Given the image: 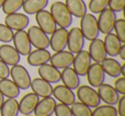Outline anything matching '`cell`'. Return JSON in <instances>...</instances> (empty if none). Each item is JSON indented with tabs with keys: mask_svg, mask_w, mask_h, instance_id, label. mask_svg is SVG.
<instances>
[{
	"mask_svg": "<svg viewBox=\"0 0 125 116\" xmlns=\"http://www.w3.org/2000/svg\"><path fill=\"white\" fill-rule=\"evenodd\" d=\"M51 14L54 19L56 25H59L62 29H67L73 23V15L68 11L64 2L55 1L51 6Z\"/></svg>",
	"mask_w": 125,
	"mask_h": 116,
	"instance_id": "cell-1",
	"label": "cell"
},
{
	"mask_svg": "<svg viewBox=\"0 0 125 116\" xmlns=\"http://www.w3.org/2000/svg\"><path fill=\"white\" fill-rule=\"evenodd\" d=\"M80 30L83 34L84 39L88 41H93L99 36V28H98L97 18L93 15V13H86L83 17L80 18Z\"/></svg>",
	"mask_w": 125,
	"mask_h": 116,
	"instance_id": "cell-2",
	"label": "cell"
},
{
	"mask_svg": "<svg viewBox=\"0 0 125 116\" xmlns=\"http://www.w3.org/2000/svg\"><path fill=\"white\" fill-rule=\"evenodd\" d=\"M10 75L12 81L18 86L20 90H28L31 86V77L29 71L22 65H14L10 69Z\"/></svg>",
	"mask_w": 125,
	"mask_h": 116,
	"instance_id": "cell-3",
	"label": "cell"
},
{
	"mask_svg": "<svg viewBox=\"0 0 125 116\" xmlns=\"http://www.w3.org/2000/svg\"><path fill=\"white\" fill-rule=\"evenodd\" d=\"M77 89V97L81 103L86 104L91 108H94L101 104V99L93 88L89 86H81L78 87Z\"/></svg>",
	"mask_w": 125,
	"mask_h": 116,
	"instance_id": "cell-4",
	"label": "cell"
},
{
	"mask_svg": "<svg viewBox=\"0 0 125 116\" xmlns=\"http://www.w3.org/2000/svg\"><path fill=\"white\" fill-rule=\"evenodd\" d=\"M26 33L31 45L36 47V49H47L50 47V37L39 26H31Z\"/></svg>",
	"mask_w": 125,
	"mask_h": 116,
	"instance_id": "cell-5",
	"label": "cell"
},
{
	"mask_svg": "<svg viewBox=\"0 0 125 116\" xmlns=\"http://www.w3.org/2000/svg\"><path fill=\"white\" fill-rule=\"evenodd\" d=\"M116 20V13L113 12L111 9L105 8L99 14V19H97L99 32L102 34H109L113 31L114 23Z\"/></svg>",
	"mask_w": 125,
	"mask_h": 116,
	"instance_id": "cell-6",
	"label": "cell"
},
{
	"mask_svg": "<svg viewBox=\"0 0 125 116\" xmlns=\"http://www.w3.org/2000/svg\"><path fill=\"white\" fill-rule=\"evenodd\" d=\"M84 39L83 34L81 33L80 28H73L68 32V39H67V47L69 52L73 54H77L84 47Z\"/></svg>",
	"mask_w": 125,
	"mask_h": 116,
	"instance_id": "cell-7",
	"label": "cell"
},
{
	"mask_svg": "<svg viewBox=\"0 0 125 116\" xmlns=\"http://www.w3.org/2000/svg\"><path fill=\"white\" fill-rule=\"evenodd\" d=\"M12 41H13V44H14L13 47L18 50V53L21 56H28L31 53L32 45H31V42L29 39L26 31L20 30V31H17L15 33H13Z\"/></svg>",
	"mask_w": 125,
	"mask_h": 116,
	"instance_id": "cell-8",
	"label": "cell"
},
{
	"mask_svg": "<svg viewBox=\"0 0 125 116\" xmlns=\"http://www.w3.org/2000/svg\"><path fill=\"white\" fill-rule=\"evenodd\" d=\"M35 20L37 22L39 28L47 35L52 34L56 30V23H55L52 14H51L50 11L45 10V9L40 10L39 12L35 13Z\"/></svg>",
	"mask_w": 125,
	"mask_h": 116,
	"instance_id": "cell-9",
	"label": "cell"
},
{
	"mask_svg": "<svg viewBox=\"0 0 125 116\" xmlns=\"http://www.w3.org/2000/svg\"><path fill=\"white\" fill-rule=\"evenodd\" d=\"M4 23L12 31H20L28 28L29 23H30V19H29V17L26 14L14 12L6 15Z\"/></svg>",
	"mask_w": 125,
	"mask_h": 116,
	"instance_id": "cell-10",
	"label": "cell"
},
{
	"mask_svg": "<svg viewBox=\"0 0 125 116\" xmlns=\"http://www.w3.org/2000/svg\"><path fill=\"white\" fill-rule=\"evenodd\" d=\"M91 65V57L87 50H80L73 58V67L79 77H84Z\"/></svg>",
	"mask_w": 125,
	"mask_h": 116,
	"instance_id": "cell-11",
	"label": "cell"
},
{
	"mask_svg": "<svg viewBox=\"0 0 125 116\" xmlns=\"http://www.w3.org/2000/svg\"><path fill=\"white\" fill-rule=\"evenodd\" d=\"M98 94H99L101 101H103L105 104L108 105H116L117 102H119L120 99V94L116 92L114 88L110 84L106 83H102L98 87L97 90Z\"/></svg>",
	"mask_w": 125,
	"mask_h": 116,
	"instance_id": "cell-12",
	"label": "cell"
},
{
	"mask_svg": "<svg viewBox=\"0 0 125 116\" xmlns=\"http://www.w3.org/2000/svg\"><path fill=\"white\" fill-rule=\"evenodd\" d=\"M50 39V47L54 52H61L67 47V39H68V31L66 29H56L52 33Z\"/></svg>",
	"mask_w": 125,
	"mask_h": 116,
	"instance_id": "cell-13",
	"label": "cell"
},
{
	"mask_svg": "<svg viewBox=\"0 0 125 116\" xmlns=\"http://www.w3.org/2000/svg\"><path fill=\"white\" fill-rule=\"evenodd\" d=\"M73 53L66 52V50H61V52H55L54 55H51V65L54 66L57 69H64L67 67H71L73 62Z\"/></svg>",
	"mask_w": 125,
	"mask_h": 116,
	"instance_id": "cell-14",
	"label": "cell"
},
{
	"mask_svg": "<svg viewBox=\"0 0 125 116\" xmlns=\"http://www.w3.org/2000/svg\"><path fill=\"white\" fill-rule=\"evenodd\" d=\"M86 76L88 78V82L93 88H98L100 84L103 83L104 79H105V73H104L101 65L98 64V62L90 65Z\"/></svg>",
	"mask_w": 125,
	"mask_h": 116,
	"instance_id": "cell-15",
	"label": "cell"
},
{
	"mask_svg": "<svg viewBox=\"0 0 125 116\" xmlns=\"http://www.w3.org/2000/svg\"><path fill=\"white\" fill-rule=\"evenodd\" d=\"M55 100H58L61 103L70 106L73 102H76V95L71 89L67 88L64 84H59L53 88V94Z\"/></svg>",
	"mask_w": 125,
	"mask_h": 116,
	"instance_id": "cell-16",
	"label": "cell"
},
{
	"mask_svg": "<svg viewBox=\"0 0 125 116\" xmlns=\"http://www.w3.org/2000/svg\"><path fill=\"white\" fill-rule=\"evenodd\" d=\"M0 59L4 62L6 65H10V66H14L18 65L21 60V55L18 53L13 46L4 44V45L0 46Z\"/></svg>",
	"mask_w": 125,
	"mask_h": 116,
	"instance_id": "cell-17",
	"label": "cell"
},
{
	"mask_svg": "<svg viewBox=\"0 0 125 116\" xmlns=\"http://www.w3.org/2000/svg\"><path fill=\"white\" fill-rule=\"evenodd\" d=\"M88 53L91 57V60H94L98 64H101L108 56L105 52V47H104V43L100 39H95L90 42Z\"/></svg>",
	"mask_w": 125,
	"mask_h": 116,
	"instance_id": "cell-18",
	"label": "cell"
},
{
	"mask_svg": "<svg viewBox=\"0 0 125 116\" xmlns=\"http://www.w3.org/2000/svg\"><path fill=\"white\" fill-rule=\"evenodd\" d=\"M30 88L32 89L33 93L37 95L39 97H52L53 94V87L50 82L45 81L42 78H35L31 81Z\"/></svg>",
	"mask_w": 125,
	"mask_h": 116,
	"instance_id": "cell-19",
	"label": "cell"
},
{
	"mask_svg": "<svg viewBox=\"0 0 125 116\" xmlns=\"http://www.w3.org/2000/svg\"><path fill=\"white\" fill-rule=\"evenodd\" d=\"M56 100L53 99L52 97H43L40 100L39 103L36 104L34 108V114L35 116H50L53 115L55 111V106H56Z\"/></svg>",
	"mask_w": 125,
	"mask_h": 116,
	"instance_id": "cell-20",
	"label": "cell"
},
{
	"mask_svg": "<svg viewBox=\"0 0 125 116\" xmlns=\"http://www.w3.org/2000/svg\"><path fill=\"white\" fill-rule=\"evenodd\" d=\"M37 72L42 79H44L50 83H57L61 81V71L52 65H42L39 67Z\"/></svg>",
	"mask_w": 125,
	"mask_h": 116,
	"instance_id": "cell-21",
	"label": "cell"
},
{
	"mask_svg": "<svg viewBox=\"0 0 125 116\" xmlns=\"http://www.w3.org/2000/svg\"><path fill=\"white\" fill-rule=\"evenodd\" d=\"M40 97L35 93H28L21 99L19 103V113L22 115H30L33 113L36 104L39 103Z\"/></svg>",
	"mask_w": 125,
	"mask_h": 116,
	"instance_id": "cell-22",
	"label": "cell"
},
{
	"mask_svg": "<svg viewBox=\"0 0 125 116\" xmlns=\"http://www.w3.org/2000/svg\"><path fill=\"white\" fill-rule=\"evenodd\" d=\"M61 80L64 82V86H66L71 90H76L80 86V77L71 67L62 69L61 72Z\"/></svg>",
	"mask_w": 125,
	"mask_h": 116,
	"instance_id": "cell-23",
	"label": "cell"
},
{
	"mask_svg": "<svg viewBox=\"0 0 125 116\" xmlns=\"http://www.w3.org/2000/svg\"><path fill=\"white\" fill-rule=\"evenodd\" d=\"M51 59V53L47 49H35L31 50V53L28 55V60L29 65L33 67H40L44 64H47Z\"/></svg>",
	"mask_w": 125,
	"mask_h": 116,
	"instance_id": "cell-24",
	"label": "cell"
},
{
	"mask_svg": "<svg viewBox=\"0 0 125 116\" xmlns=\"http://www.w3.org/2000/svg\"><path fill=\"white\" fill-rule=\"evenodd\" d=\"M0 93L8 99H17L20 95V89L12 81L8 79H0Z\"/></svg>",
	"mask_w": 125,
	"mask_h": 116,
	"instance_id": "cell-25",
	"label": "cell"
},
{
	"mask_svg": "<svg viewBox=\"0 0 125 116\" xmlns=\"http://www.w3.org/2000/svg\"><path fill=\"white\" fill-rule=\"evenodd\" d=\"M103 43H104V47H105L106 55H109L111 57L117 56V53H119V49L121 47L122 43L117 39L116 35L113 34L112 32L109 33V34H105Z\"/></svg>",
	"mask_w": 125,
	"mask_h": 116,
	"instance_id": "cell-26",
	"label": "cell"
},
{
	"mask_svg": "<svg viewBox=\"0 0 125 116\" xmlns=\"http://www.w3.org/2000/svg\"><path fill=\"white\" fill-rule=\"evenodd\" d=\"M100 65H101L104 73H108V76H110V77L119 78L121 76V64L113 57H106Z\"/></svg>",
	"mask_w": 125,
	"mask_h": 116,
	"instance_id": "cell-27",
	"label": "cell"
},
{
	"mask_svg": "<svg viewBox=\"0 0 125 116\" xmlns=\"http://www.w3.org/2000/svg\"><path fill=\"white\" fill-rule=\"evenodd\" d=\"M65 6L70 14L76 18H81L87 13V6L83 0H66Z\"/></svg>",
	"mask_w": 125,
	"mask_h": 116,
	"instance_id": "cell-28",
	"label": "cell"
},
{
	"mask_svg": "<svg viewBox=\"0 0 125 116\" xmlns=\"http://www.w3.org/2000/svg\"><path fill=\"white\" fill-rule=\"evenodd\" d=\"M48 0H24L23 11L26 14H35L40 10H43L47 7Z\"/></svg>",
	"mask_w": 125,
	"mask_h": 116,
	"instance_id": "cell-29",
	"label": "cell"
},
{
	"mask_svg": "<svg viewBox=\"0 0 125 116\" xmlns=\"http://www.w3.org/2000/svg\"><path fill=\"white\" fill-rule=\"evenodd\" d=\"M1 116H19V102L15 99H8L0 110Z\"/></svg>",
	"mask_w": 125,
	"mask_h": 116,
	"instance_id": "cell-30",
	"label": "cell"
},
{
	"mask_svg": "<svg viewBox=\"0 0 125 116\" xmlns=\"http://www.w3.org/2000/svg\"><path fill=\"white\" fill-rule=\"evenodd\" d=\"M70 110L73 116H91L92 114L91 107L81 102H73L70 105Z\"/></svg>",
	"mask_w": 125,
	"mask_h": 116,
	"instance_id": "cell-31",
	"label": "cell"
},
{
	"mask_svg": "<svg viewBox=\"0 0 125 116\" xmlns=\"http://www.w3.org/2000/svg\"><path fill=\"white\" fill-rule=\"evenodd\" d=\"M23 1L24 0H4L2 4V11L4 14L18 12L23 6Z\"/></svg>",
	"mask_w": 125,
	"mask_h": 116,
	"instance_id": "cell-32",
	"label": "cell"
},
{
	"mask_svg": "<svg viewBox=\"0 0 125 116\" xmlns=\"http://www.w3.org/2000/svg\"><path fill=\"white\" fill-rule=\"evenodd\" d=\"M91 116H117V111L113 105H99L94 107Z\"/></svg>",
	"mask_w": 125,
	"mask_h": 116,
	"instance_id": "cell-33",
	"label": "cell"
},
{
	"mask_svg": "<svg viewBox=\"0 0 125 116\" xmlns=\"http://www.w3.org/2000/svg\"><path fill=\"white\" fill-rule=\"evenodd\" d=\"M109 6V0H90L89 10L92 13H100Z\"/></svg>",
	"mask_w": 125,
	"mask_h": 116,
	"instance_id": "cell-34",
	"label": "cell"
},
{
	"mask_svg": "<svg viewBox=\"0 0 125 116\" xmlns=\"http://www.w3.org/2000/svg\"><path fill=\"white\" fill-rule=\"evenodd\" d=\"M113 30H115V35L120 39V42L121 43H125V21H124V19L115 20Z\"/></svg>",
	"mask_w": 125,
	"mask_h": 116,
	"instance_id": "cell-35",
	"label": "cell"
},
{
	"mask_svg": "<svg viewBox=\"0 0 125 116\" xmlns=\"http://www.w3.org/2000/svg\"><path fill=\"white\" fill-rule=\"evenodd\" d=\"M13 39V31L6 24L0 23V42L2 43H9Z\"/></svg>",
	"mask_w": 125,
	"mask_h": 116,
	"instance_id": "cell-36",
	"label": "cell"
},
{
	"mask_svg": "<svg viewBox=\"0 0 125 116\" xmlns=\"http://www.w3.org/2000/svg\"><path fill=\"white\" fill-rule=\"evenodd\" d=\"M54 112H55V116H73V113H71L70 107L62 103L56 104Z\"/></svg>",
	"mask_w": 125,
	"mask_h": 116,
	"instance_id": "cell-37",
	"label": "cell"
},
{
	"mask_svg": "<svg viewBox=\"0 0 125 116\" xmlns=\"http://www.w3.org/2000/svg\"><path fill=\"white\" fill-rule=\"evenodd\" d=\"M125 8V0H109V9L117 13L123 11Z\"/></svg>",
	"mask_w": 125,
	"mask_h": 116,
	"instance_id": "cell-38",
	"label": "cell"
},
{
	"mask_svg": "<svg viewBox=\"0 0 125 116\" xmlns=\"http://www.w3.org/2000/svg\"><path fill=\"white\" fill-rule=\"evenodd\" d=\"M113 88L116 90L119 94L125 95V77L116 78V81L114 82V87Z\"/></svg>",
	"mask_w": 125,
	"mask_h": 116,
	"instance_id": "cell-39",
	"label": "cell"
},
{
	"mask_svg": "<svg viewBox=\"0 0 125 116\" xmlns=\"http://www.w3.org/2000/svg\"><path fill=\"white\" fill-rule=\"evenodd\" d=\"M10 76V68L0 59V79H6Z\"/></svg>",
	"mask_w": 125,
	"mask_h": 116,
	"instance_id": "cell-40",
	"label": "cell"
},
{
	"mask_svg": "<svg viewBox=\"0 0 125 116\" xmlns=\"http://www.w3.org/2000/svg\"><path fill=\"white\" fill-rule=\"evenodd\" d=\"M117 115L125 116V95H122L117 102Z\"/></svg>",
	"mask_w": 125,
	"mask_h": 116,
	"instance_id": "cell-41",
	"label": "cell"
},
{
	"mask_svg": "<svg viewBox=\"0 0 125 116\" xmlns=\"http://www.w3.org/2000/svg\"><path fill=\"white\" fill-rule=\"evenodd\" d=\"M117 55H119L120 58H121L122 60H125V45H121V47H120Z\"/></svg>",
	"mask_w": 125,
	"mask_h": 116,
	"instance_id": "cell-42",
	"label": "cell"
},
{
	"mask_svg": "<svg viewBox=\"0 0 125 116\" xmlns=\"http://www.w3.org/2000/svg\"><path fill=\"white\" fill-rule=\"evenodd\" d=\"M121 76L125 77V64L121 65Z\"/></svg>",
	"mask_w": 125,
	"mask_h": 116,
	"instance_id": "cell-43",
	"label": "cell"
},
{
	"mask_svg": "<svg viewBox=\"0 0 125 116\" xmlns=\"http://www.w3.org/2000/svg\"><path fill=\"white\" fill-rule=\"evenodd\" d=\"M3 102H4V97L0 93V110H1V106H2V104H3Z\"/></svg>",
	"mask_w": 125,
	"mask_h": 116,
	"instance_id": "cell-44",
	"label": "cell"
},
{
	"mask_svg": "<svg viewBox=\"0 0 125 116\" xmlns=\"http://www.w3.org/2000/svg\"><path fill=\"white\" fill-rule=\"evenodd\" d=\"M3 2H4V0H0V9L2 8V4H3Z\"/></svg>",
	"mask_w": 125,
	"mask_h": 116,
	"instance_id": "cell-45",
	"label": "cell"
},
{
	"mask_svg": "<svg viewBox=\"0 0 125 116\" xmlns=\"http://www.w3.org/2000/svg\"><path fill=\"white\" fill-rule=\"evenodd\" d=\"M24 116H31V115H24Z\"/></svg>",
	"mask_w": 125,
	"mask_h": 116,
	"instance_id": "cell-46",
	"label": "cell"
},
{
	"mask_svg": "<svg viewBox=\"0 0 125 116\" xmlns=\"http://www.w3.org/2000/svg\"><path fill=\"white\" fill-rule=\"evenodd\" d=\"M50 116H53V115H50Z\"/></svg>",
	"mask_w": 125,
	"mask_h": 116,
	"instance_id": "cell-47",
	"label": "cell"
}]
</instances>
